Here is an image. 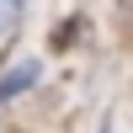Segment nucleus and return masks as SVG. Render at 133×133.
Instances as JSON below:
<instances>
[{
	"instance_id": "obj_4",
	"label": "nucleus",
	"mask_w": 133,
	"mask_h": 133,
	"mask_svg": "<svg viewBox=\"0 0 133 133\" xmlns=\"http://www.w3.org/2000/svg\"><path fill=\"white\" fill-rule=\"evenodd\" d=\"M96 133H117V123H112V117H101V128H96Z\"/></svg>"
},
{
	"instance_id": "obj_2",
	"label": "nucleus",
	"mask_w": 133,
	"mask_h": 133,
	"mask_svg": "<svg viewBox=\"0 0 133 133\" xmlns=\"http://www.w3.org/2000/svg\"><path fill=\"white\" fill-rule=\"evenodd\" d=\"M21 16H27V0H0V37H11L21 27Z\"/></svg>"
},
{
	"instance_id": "obj_1",
	"label": "nucleus",
	"mask_w": 133,
	"mask_h": 133,
	"mask_svg": "<svg viewBox=\"0 0 133 133\" xmlns=\"http://www.w3.org/2000/svg\"><path fill=\"white\" fill-rule=\"evenodd\" d=\"M37 80H43V64H37V59H16L11 69H0V101H16V96H27Z\"/></svg>"
},
{
	"instance_id": "obj_3",
	"label": "nucleus",
	"mask_w": 133,
	"mask_h": 133,
	"mask_svg": "<svg viewBox=\"0 0 133 133\" xmlns=\"http://www.w3.org/2000/svg\"><path fill=\"white\" fill-rule=\"evenodd\" d=\"M80 27H85V21H80V16H69V21L59 27V37H53V48H69V43H75V32H80Z\"/></svg>"
}]
</instances>
